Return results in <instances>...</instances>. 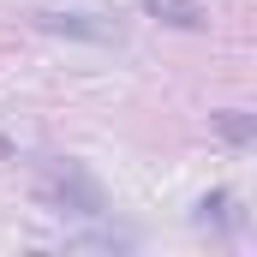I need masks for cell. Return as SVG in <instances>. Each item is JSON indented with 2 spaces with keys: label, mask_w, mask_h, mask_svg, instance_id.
Returning a JSON list of instances; mask_svg holds the SVG:
<instances>
[{
  "label": "cell",
  "mask_w": 257,
  "mask_h": 257,
  "mask_svg": "<svg viewBox=\"0 0 257 257\" xmlns=\"http://www.w3.org/2000/svg\"><path fill=\"white\" fill-rule=\"evenodd\" d=\"M30 192H36L42 209H60V215H102V209H108V197L90 180V168L72 162V156H48V162L36 168V186H30Z\"/></svg>",
  "instance_id": "obj_1"
},
{
  "label": "cell",
  "mask_w": 257,
  "mask_h": 257,
  "mask_svg": "<svg viewBox=\"0 0 257 257\" xmlns=\"http://www.w3.org/2000/svg\"><path fill=\"white\" fill-rule=\"evenodd\" d=\"M156 24H174V30H203V6L197 0H138Z\"/></svg>",
  "instance_id": "obj_2"
},
{
  "label": "cell",
  "mask_w": 257,
  "mask_h": 257,
  "mask_svg": "<svg viewBox=\"0 0 257 257\" xmlns=\"http://www.w3.org/2000/svg\"><path fill=\"white\" fill-rule=\"evenodd\" d=\"M36 24H42V30H66V36H96V42H108V36H114L108 24H84L78 12H36Z\"/></svg>",
  "instance_id": "obj_3"
},
{
  "label": "cell",
  "mask_w": 257,
  "mask_h": 257,
  "mask_svg": "<svg viewBox=\"0 0 257 257\" xmlns=\"http://www.w3.org/2000/svg\"><path fill=\"white\" fill-rule=\"evenodd\" d=\"M209 126L221 132L227 144H251V138H257V126H251V114H245V108H221V114H209Z\"/></svg>",
  "instance_id": "obj_4"
}]
</instances>
